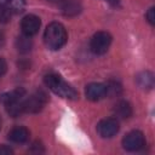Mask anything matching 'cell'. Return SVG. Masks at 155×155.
Masks as SVG:
<instances>
[{"label": "cell", "instance_id": "cell-1", "mask_svg": "<svg viewBox=\"0 0 155 155\" xmlns=\"http://www.w3.org/2000/svg\"><path fill=\"white\" fill-rule=\"evenodd\" d=\"M45 44L51 50H59L63 47L68 40V34L63 24L58 22H52L46 27L44 34Z\"/></svg>", "mask_w": 155, "mask_h": 155}, {"label": "cell", "instance_id": "cell-2", "mask_svg": "<svg viewBox=\"0 0 155 155\" xmlns=\"http://www.w3.org/2000/svg\"><path fill=\"white\" fill-rule=\"evenodd\" d=\"M45 85L56 94L61 96L62 98L67 99H78L79 94L75 91L74 87H71L67 81H64L59 75L57 74H47L44 79Z\"/></svg>", "mask_w": 155, "mask_h": 155}, {"label": "cell", "instance_id": "cell-3", "mask_svg": "<svg viewBox=\"0 0 155 155\" xmlns=\"http://www.w3.org/2000/svg\"><path fill=\"white\" fill-rule=\"evenodd\" d=\"M47 103V94L44 91H36L30 94L28 98H24V113L36 114L44 109Z\"/></svg>", "mask_w": 155, "mask_h": 155}, {"label": "cell", "instance_id": "cell-4", "mask_svg": "<svg viewBox=\"0 0 155 155\" xmlns=\"http://www.w3.org/2000/svg\"><path fill=\"white\" fill-rule=\"evenodd\" d=\"M111 44V35L107 31H97L91 41H90V48L94 54H103L105 53Z\"/></svg>", "mask_w": 155, "mask_h": 155}, {"label": "cell", "instance_id": "cell-5", "mask_svg": "<svg viewBox=\"0 0 155 155\" xmlns=\"http://www.w3.org/2000/svg\"><path fill=\"white\" fill-rule=\"evenodd\" d=\"M145 145V137L140 131H131L122 139V147L127 151H138Z\"/></svg>", "mask_w": 155, "mask_h": 155}, {"label": "cell", "instance_id": "cell-6", "mask_svg": "<svg viewBox=\"0 0 155 155\" xmlns=\"http://www.w3.org/2000/svg\"><path fill=\"white\" fill-rule=\"evenodd\" d=\"M119 121L115 117H105L97 125V132L102 138H111L119 132Z\"/></svg>", "mask_w": 155, "mask_h": 155}, {"label": "cell", "instance_id": "cell-7", "mask_svg": "<svg viewBox=\"0 0 155 155\" xmlns=\"http://www.w3.org/2000/svg\"><path fill=\"white\" fill-rule=\"evenodd\" d=\"M40 18L35 15H28L25 16L22 22H21V28H22V31L24 35L27 36H33L35 35L39 29H40Z\"/></svg>", "mask_w": 155, "mask_h": 155}, {"label": "cell", "instance_id": "cell-8", "mask_svg": "<svg viewBox=\"0 0 155 155\" xmlns=\"http://www.w3.org/2000/svg\"><path fill=\"white\" fill-rule=\"evenodd\" d=\"M85 93H86L87 99H90L92 102H97V101H99V99H102V98H104L107 96L105 85L104 84H101V82L88 84L86 86Z\"/></svg>", "mask_w": 155, "mask_h": 155}, {"label": "cell", "instance_id": "cell-9", "mask_svg": "<svg viewBox=\"0 0 155 155\" xmlns=\"http://www.w3.org/2000/svg\"><path fill=\"white\" fill-rule=\"evenodd\" d=\"M58 5L61 7L62 13L67 17L78 16L82 10V6L79 0H61Z\"/></svg>", "mask_w": 155, "mask_h": 155}, {"label": "cell", "instance_id": "cell-10", "mask_svg": "<svg viewBox=\"0 0 155 155\" xmlns=\"http://www.w3.org/2000/svg\"><path fill=\"white\" fill-rule=\"evenodd\" d=\"M24 97H25V90L23 87H17L10 92L2 93L0 96V102L4 105H6V104H10V103H13L17 101H22V99H24Z\"/></svg>", "mask_w": 155, "mask_h": 155}, {"label": "cell", "instance_id": "cell-11", "mask_svg": "<svg viewBox=\"0 0 155 155\" xmlns=\"http://www.w3.org/2000/svg\"><path fill=\"white\" fill-rule=\"evenodd\" d=\"M8 139L13 143H25L29 139V131L23 126H16L8 132Z\"/></svg>", "mask_w": 155, "mask_h": 155}, {"label": "cell", "instance_id": "cell-12", "mask_svg": "<svg viewBox=\"0 0 155 155\" xmlns=\"http://www.w3.org/2000/svg\"><path fill=\"white\" fill-rule=\"evenodd\" d=\"M136 81L140 88L151 90L154 87V84H155V78H154V74L151 71L145 70V71H140L136 76Z\"/></svg>", "mask_w": 155, "mask_h": 155}, {"label": "cell", "instance_id": "cell-13", "mask_svg": "<svg viewBox=\"0 0 155 155\" xmlns=\"http://www.w3.org/2000/svg\"><path fill=\"white\" fill-rule=\"evenodd\" d=\"M0 7L11 13H21L25 7V0H0Z\"/></svg>", "mask_w": 155, "mask_h": 155}, {"label": "cell", "instance_id": "cell-14", "mask_svg": "<svg viewBox=\"0 0 155 155\" xmlns=\"http://www.w3.org/2000/svg\"><path fill=\"white\" fill-rule=\"evenodd\" d=\"M114 114L119 119H128L132 115V107L126 101H119L114 107Z\"/></svg>", "mask_w": 155, "mask_h": 155}, {"label": "cell", "instance_id": "cell-15", "mask_svg": "<svg viewBox=\"0 0 155 155\" xmlns=\"http://www.w3.org/2000/svg\"><path fill=\"white\" fill-rule=\"evenodd\" d=\"M31 46H33V42L30 40V36H27V35H21L17 38L16 40V47L19 52L22 53H27L31 50Z\"/></svg>", "mask_w": 155, "mask_h": 155}, {"label": "cell", "instance_id": "cell-16", "mask_svg": "<svg viewBox=\"0 0 155 155\" xmlns=\"http://www.w3.org/2000/svg\"><path fill=\"white\" fill-rule=\"evenodd\" d=\"M23 103H24V99L22 101H17V102H13V103H10V104H6V110L7 113L13 116V117H17L19 115H22L24 113V107H23Z\"/></svg>", "mask_w": 155, "mask_h": 155}, {"label": "cell", "instance_id": "cell-17", "mask_svg": "<svg viewBox=\"0 0 155 155\" xmlns=\"http://www.w3.org/2000/svg\"><path fill=\"white\" fill-rule=\"evenodd\" d=\"M105 91H107V96H110V97H115V96H119L122 91V86L119 81L116 80H109L107 84H105Z\"/></svg>", "mask_w": 155, "mask_h": 155}, {"label": "cell", "instance_id": "cell-18", "mask_svg": "<svg viewBox=\"0 0 155 155\" xmlns=\"http://www.w3.org/2000/svg\"><path fill=\"white\" fill-rule=\"evenodd\" d=\"M11 12L5 10L4 7H0V23H7L11 18Z\"/></svg>", "mask_w": 155, "mask_h": 155}, {"label": "cell", "instance_id": "cell-19", "mask_svg": "<svg viewBox=\"0 0 155 155\" xmlns=\"http://www.w3.org/2000/svg\"><path fill=\"white\" fill-rule=\"evenodd\" d=\"M145 17H147V21H148L151 25H154V24H155V8H154V7H150V8L148 10Z\"/></svg>", "mask_w": 155, "mask_h": 155}, {"label": "cell", "instance_id": "cell-20", "mask_svg": "<svg viewBox=\"0 0 155 155\" xmlns=\"http://www.w3.org/2000/svg\"><path fill=\"white\" fill-rule=\"evenodd\" d=\"M13 154V150L7 147V145H1L0 147V155H12Z\"/></svg>", "mask_w": 155, "mask_h": 155}, {"label": "cell", "instance_id": "cell-21", "mask_svg": "<svg viewBox=\"0 0 155 155\" xmlns=\"http://www.w3.org/2000/svg\"><path fill=\"white\" fill-rule=\"evenodd\" d=\"M7 70V63L4 58L0 57V76H2Z\"/></svg>", "mask_w": 155, "mask_h": 155}, {"label": "cell", "instance_id": "cell-22", "mask_svg": "<svg viewBox=\"0 0 155 155\" xmlns=\"http://www.w3.org/2000/svg\"><path fill=\"white\" fill-rule=\"evenodd\" d=\"M31 148H35V150H31V151H34V153H42V151H44V148H42L41 143H39V142L33 143V147H31Z\"/></svg>", "mask_w": 155, "mask_h": 155}, {"label": "cell", "instance_id": "cell-23", "mask_svg": "<svg viewBox=\"0 0 155 155\" xmlns=\"http://www.w3.org/2000/svg\"><path fill=\"white\" fill-rule=\"evenodd\" d=\"M109 5H111V6H114V7H117L119 5H120V0H105Z\"/></svg>", "mask_w": 155, "mask_h": 155}, {"label": "cell", "instance_id": "cell-24", "mask_svg": "<svg viewBox=\"0 0 155 155\" xmlns=\"http://www.w3.org/2000/svg\"><path fill=\"white\" fill-rule=\"evenodd\" d=\"M4 45H5V35H4V33L0 30V48H2Z\"/></svg>", "mask_w": 155, "mask_h": 155}, {"label": "cell", "instance_id": "cell-25", "mask_svg": "<svg viewBox=\"0 0 155 155\" xmlns=\"http://www.w3.org/2000/svg\"><path fill=\"white\" fill-rule=\"evenodd\" d=\"M48 1H51V2H57V4H59V1H61V0H48Z\"/></svg>", "mask_w": 155, "mask_h": 155}, {"label": "cell", "instance_id": "cell-26", "mask_svg": "<svg viewBox=\"0 0 155 155\" xmlns=\"http://www.w3.org/2000/svg\"><path fill=\"white\" fill-rule=\"evenodd\" d=\"M0 125H1V122H0Z\"/></svg>", "mask_w": 155, "mask_h": 155}]
</instances>
